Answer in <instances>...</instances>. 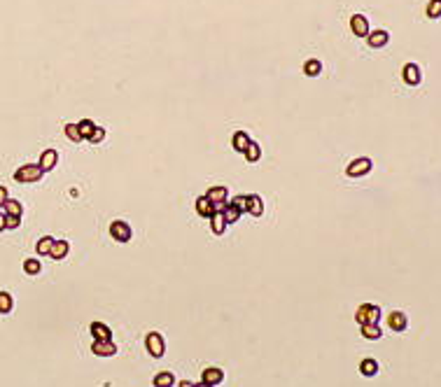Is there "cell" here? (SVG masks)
<instances>
[{"mask_svg":"<svg viewBox=\"0 0 441 387\" xmlns=\"http://www.w3.org/2000/svg\"><path fill=\"white\" fill-rule=\"evenodd\" d=\"M180 387H199V385H196V382H192V380H182Z\"/></svg>","mask_w":441,"mask_h":387,"instance_id":"74e56055","label":"cell"},{"mask_svg":"<svg viewBox=\"0 0 441 387\" xmlns=\"http://www.w3.org/2000/svg\"><path fill=\"white\" fill-rule=\"evenodd\" d=\"M362 336L367 341H378L383 336L381 324H362Z\"/></svg>","mask_w":441,"mask_h":387,"instance_id":"603a6c76","label":"cell"},{"mask_svg":"<svg viewBox=\"0 0 441 387\" xmlns=\"http://www.w3.org/2000/svg\"><path fill=\"white\" fill-rule=\"evenodd\" d=\"M68 250H70V245H68V240H56L54 243V248H52V252H49V257L52 259H66L68 257Z\"/></svg>","mask_w":441,"mask_h":387,"instance_id":"44dd1931","label":"cell"},{"mask_svg":"<svg viewBox=\"0 0 441 387\" xmlns=\"http://www.w3.org/2000/svg\"><path fill=\"white\" fill-rule=\"evenodd\" d=\"M387 324H390V329L397 333L406 331V327H409V317H406L402 310H394V313L387 315Z\"/></svg>","mask_w":441,"mask_h":387,"instance_id":"52a82bcc","label":"cell"},{"mask_svg":"<svg viewBox=\"0 0 441 387\" xmlns=\"http://www.w3.org/2000/svg\"><path fill=\"white\" fill-rule=\"evenodd\" d=\"M42 168L37 164H28V166H21V168L14 170V180L17 182H24V184H28V182H40L42 180Z\"/></svg>","mask_w":441,"mask_h":387,"instance_id":"7a4b0ae2","label":"cell"},{"mask_svg":"<svg viewBox=\"0 0 441 387\" xmlns=\"http://www.w3.org/2000/svg\"><path fill=\"white\" fill-rule=\"evenodd\" d=\"M110 236L115 238L117 243H128L133 238V229L128 226L126 222H121V219H117V222L110 224Z\"/></svg>","mask_w":441,"mask_h":387,"instance_id":"5b68a950","label":"cell"},{"mask_svg":"<svg viewBox=\"0 0 441 387\" xmlns=\"http://www.w3.org/2000/svg\"><path fill=\"white\" fill-rule=\"evenodd\" d=\"M86 140H89V142H94V145L103 142V140H105V128L103 126H96V131H94V133H91Z\"/></svg>","mask_w":441,"mask_h":387,"instance_id":"836d02e7","label":"cell"},{"mask_svg":"<svg viewBox=\"0 0 441 387\" xmlns=\"http://www.w3.org/2000/svg\"><path fill=\"white\" fill-rule=\"evenodd\" d=\"M145 348L154 359H161L163 355H166V341H163V336L157 331H152L145 336Z\"/></svg>","mask_w":441,"mask_h":387,"instance_id":"3957f363","label":"cell"},{"mask_svg":"<svg viewBox=\"0 0 441 387\" xmlns=\"http://www.w3.org/2000/svg\"><path fill=\"white\" fill-rule=\"evenodd\" d=\"M91 352H94L96 357H115V355H117V345L112 343V341H94Z\"/></svg>","mask_w":441,"mask_h":387,"instance_id":"8992f818","label":"cell"},{"mask_svg":"<svg viewBox=\"0 0 441 387\" xmlns=\"http://www.w3.org/2000/svg\"><path fill=\"white\" fill-rule=\"evenodd\" d=\"M402 77H404V82L409 86H418L420 79H423V75H420V68H418L416 63H406L404 70H402Z\"/></svg>","mask_w":441,"mask_h":387,"instance_id":"9c48e42d","label":"cell"},{"mask_svg":"<svg viewBox=\"0 0 441 387\" xmlns=\"http://www.w3.org/2000/svg\"><path fill=\"white\" fill-rule=\"evenodd\" d=\"M196 212H199L201 217H206V219H210V217H212V212H215V208H212V203H210V201H208V196H206V194L196 199Z\"/></svg>","mask_w":441,"mask_h":387,"instance_id":"9a60e30c","label":"cell"},{"mask_svg":"<svg viewBox=\"0 0 441 387\" xmlns=\"http://www.w3.org/2000/svg\"><path fill=\"white\" fill-rule=\"evenodd\" d=\"M12 306H14L12 297H10L7 292H0V313H3V315H7V313H10V310H12Z\"/></svg>","mask_w":441,"mask_h":387,"instance_id":"4dcf8cb0","label":"cell"},{"mask_svg":"<svg viewBox=\"0 0 441 387\" xmlns=\"http://www.w3.org/2000/svg\"><path fill=\"white\" fill-rule=\"evenodd\" d=\"M355 320L357 324H378L381 322V306L376 303H362L355 310Z\"/></svg>","mask_w":441,"mask_h":387,"instance_id":"6da1fadb","label":"cell"},{"mask_svg":"<svg viewBox=\"0 0 441 387\" xmlns=\"http://www.w3.org/2000/svg\"><path fill=\"white\" fill-rule=\"evenodd\" d=\"M56 164H59V152L56 150H45L42 154H40V168H42V173H49V170H54Z\"/></svg>","mask_w":441,"mask_h":387,"instance_id":"30bf717a","label":"cell"},{"mask_svg":"<svg viewBox=\"0 0 441 387\" xmlns=\"http://www.w3.org/2000/svg\"><path fill=\"white\" fill-rule=\"evenodd\" d=\"M250 142H252V140H250V135L245 133V131H236L234 138H231V145H234V150L241 152V154L245 152V147H248Z\"/></svg>","mask_w":441,"mask_h":387,"instance_id":"e0dca14e","label":"cell"},{"mask_svg":"<svg viewBox=\"0 0 441 387\" xmlns=\"http://www.w3.org/2000/svg\"><path fill=\"white\" fill-rule=\"evenodd\" d=\"M350 30L355 33L357 37H367L369 35V21H367V17L364 14H355V17L350 19Z\"/></svg>","mask_w":441,"mask_h":387,"instance_id":"7c38bea8","label":"cell"},{"mask_svg":"<svg viewBox=\"0 0 441 387\" xmlns=\"http://www.w3.org/2000/svg\"><path fill=\"white\" fill-rule=\"evenodd\" d=\"M229 203L234 208H238L241 212H248V208H250V194H238V196H234Z\"/></svg>","mask_w":441,"mask_h":387,"instance_id":"4316f807","label":"cell"},{"mask_svg":"<svg viewBox=\"0 0 441 387\" xmlns=\"http://www.w3.org/2000/svg\"><path fill=\"white\" fill-rule=\"evenodd\" d=\"M227 219H224V212H212V217H210V229L215 236H222L224 231H227Z\"/></svg>","mask_w":441,"mask_h":387,"instance_id":"5bb4252c","label":"cell"},{"mask_svg":"<svg viewBox=\"0 0 441 387\" xmlns=\"http://www.w3.org/2000/svg\"><path fill=\"white\" fill-rule=\"evenodd\" d=\"M77 128H79V133H82V138L86 140L94 131H96V124H94L91 119H82V121H77Z\"/></svg>","mask_w":441,"mask_h":387,"instance_id":"83f0119b","label":"cell"},{"mask_svg":"<svg viewBox=\"0 0 441 387\" xmlns=\"http://www.w3.org/2000/svg\"><path fill=\"white\" fill-rule=\"evenodd\" d=\"M7 199H10V196H7V189H5V187H0V208H3V203H5Z\"/></svg>","mask_w":441,"mask_h":387,"instance_id":"d590c367","label":"cell"},{"mask_svg":"<svg viewBox=\"0 0 441 387\" xmlns=\"http://www.w3.org/2000/svg\"><path fill=\"white\" fill-rule=\"evenodd\" d=\"M0 212H3V215H17V217H21V212H24V208H21V201L7 199L5 203H3V208H0Z\"/></svg>","mask_w":441,"mask_h":387,"instance_id":"d6986e66","label":"cell"},{"mask_svg":"<svg viewBox=\"0 0 441 387\" xmlns=\"http://www.w3.org/2000/svg\"><path fill=\"white\" fill-rule=\"evenodd\" d=\"M199 387H210V385H203V382H201V385H199Z\"/></svg>","mask_w":441,"mask_h":387,"instance_id":"f35d334b","label":"cell"},{"mask_svg":"<svg viewBox=\"0 0 441 387\" xmlns=\"http://www.w3.org/2000/svg\"><path fill=\"white\" fill-rule=\"evenodd\" d=\"M360 373L364 375V378H374L376 373H378V362H376L374 357H367L360 362Z\"/></svg>","mask_w":441,"mask_h":387,"instance_id":"2e32d148","label":"cell"},{"mask_svg":"<svg viewBox=\"0 0 441 387\" xmlns=\"http://www.w3.org/2000/svg\"><path fill=\"white\" fill-rule=\"evenodd\" d=\"M371 168H374V161H371V159H369V157H357V159H352L350 164H348L345 175H348V177H364Z\"/></svg>","mask_w":441,"mask_h":387,"instance_id":"277c9868","label":"cell"},{"mask_svg":"<svg viewBox=\"0 0 441 387\" xmlns=\"http://www.w3.org/2000/svg\"><path fill=\"white\" fill-rule=\"evenodd\" d=\"M24 271L28 273V275H37V273L42 271V264H40V259H26L24 261Z\"/></svg>","mask_w":441,"mask_h":387,"instance_id":"f546056e","label":"cell"},{"mask_svg":"<svg viewBox=\"0 0 441 387\" xmlns=\"http://www.w3.org/2000/svg\"><path fill=\"white\" fill-rule=\"evenodd\" d=\"M3 231H7V224H5V215L0 212V233H3Z\"/></svg>","mask_w":441,"mask_h":387,"instance_id":"8d00e7d4","label":"cell"},{"mask_svg":"<svg viewBox=\"0 0 441 387\" xmlns=\"http://www.w3.org/2000/svg\"><path fill=\"white\" fill-rule=\"evenodd\" d=\"M243 154H245V159H248L250 164H257V161L261 159V147L252 140V142H250V145L245 147V152H243Z\"/></svg>","mask_w":441,"mask_h":387,"instance_id":"cb8c5ba5","label":"cell"},{"mask_svg":"<svg viewBox=\"0 0 441 387\" xmlns=\"http://www.w3.org/2000/svg\"><path fill=\"white\" fill-rule=\"evenodd\" d=\"M425 12H427L429 19H439L441 17V0H429Z\"/></svg>","mask_w":441,"mask_h":387,"instance_id":"d6a6232c","label":"cell"},{"mask_svg":"<svg viewBox=\"0 0 441 387\" xmlns=\"http://www.w3.org/2000/svg\"><path fill=\"white\" fill-rule=\"evenodd\" d=\"M248 212L252 215V217H261L264 215V199H261L259 194H250V208Z\"/></svg>","mask_w":441,"mask_h":387,"instance_id":"ac0fdd59","label":"cell"},{"mask_svg":"<svg viewBox=\"0 0 441 387\" xmlns=\"http://www.w3.org/2000/svg\"><path fill=\"white\" fill-rule=\"evenodd\" d=\"M241 215L243 212L238 210V208H234L229 203V206H227V210H224V219H227V224H234V222H238V219H241Z\"/></svg>","mask_w":441,"mask_h":387,"instance_id":"1f68e13d","label":"cell"},{"mask_svg":"<svg viewBox=\"0 0 441 387\" xmlns=\"http://www.w3.org/2000/svg\"><path fill=\"white\" fill-rule=\"evenodd\" d=\"M54 243H56V238H52V236L40 238V240H37V245H35V252L37 254H49V252H52V248H54Z\"/></svg>","mask_w":441,"mask_h":387,"instance_id":"d4e9b609","label":"cell"},{"mask_svg":"<svg viewBox=\"0 0 441 387\" xmlns=\"http://www.w3.org/2000/svg\"><path fill=\"white\" fill-rule=\"evenodd\" d=\"M303 73L308 75V77H315V75L322 73V63L318 59H308L306 63H303Z\"/></svg>","mask_w":441,"mask_h":387,"instance_id":"484cf974","label":"cell"},{"mask_svg":"<svg viewBox=\"0 0 441 387\" xmlns=\"http://www.w3.org/2000/svg\"><path fill=\"white\" fill-rule=\"evenodd\" d=\"M173 382H175V375L170 373V371H161V373L154 375L152 385L154 387H173Z\"/></svg>","mask_w":441,"mask_h":387,"instance_id":"7402d4cb","label":"cell"},{"mask_svg":"<svg viewBox=\"0 0 441 387\" xmlns=\"http://www.w3.org/2000/svg\"><path fill=\"white\" fill-rule=\"evenodd\" d=\"M369 47H374V49H381L387 44V40H390V35H387V30H369Z\"/></svg>","mask_w":441,"mask_h":387,"instance_id":"4fadbf2b","label":"cell"},{"mask_svg":"<svg viewBox=\"0 0 441 387\" xmlns=\"http://www.w3.org/2000/svg\"><path fill=\"white\" fill-rule=\"evenodd\" d=\"M89 331L94 336V341H112V329L105 322H91Z\"/></svg>","mask_w":441,"mask_h":387,"instance_id":"8fae6325","label":"cell"},{"mask_svg":"<svg viewBox=\"0 0 441 387\" xmlns=\"http://www.w3.org/2000/svg\"><path fill=\"white\" fill-rule=\"evenodd\" d=\"M227 187H210L208 189V201H210L212 206H215V203H227Z\"/></svg>","mask_w":441,"mask_h":387,"instance_id":"ffe728a7","label":"cell"},{"mask_svg":"<svg viewBox=\"0 0 441 387\" xmlns=\"http://www.w3.org/2000/svg\"><path fill=\"white\" fill-rule=\"evenodd\" d=\"M5 224H7V229H19V226H21V217H17V215H5Z\"/></svg>","mask_w":441,"mask_h":387,"instance_id":"e575fe53","label":"cell"},{"mask_svg":"<svg viewBox=\"0 0 441 387\" xmlns=\"http://www.w3.org/2000/svg\"><path fill=\"white\" fill-rule=\"evenodd\" d=\"M66 135H68V140H73V142H82V133H79V128H77V124H66Z\"/></svg>","mask_w":441,"mask_h":387,"instance_id":"f1b7e54d","label":"cell"},{"mask_svg":"<svg viewBox=\"0 0 441 387\" xmlns=\"http://www.w3.org/2000/svg\"><path fill=\"white\" fill-rule=\"evenodd\" d=\"M201 380H203V385L217 387L219 382H224V371L217 369V366H210V369H206L201 373Z\"/></svg>","mask_w":441,"mask_h":387,"instance_id":"ba28073f","label":"cell"}]
</instances>
